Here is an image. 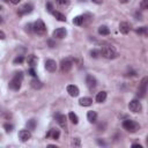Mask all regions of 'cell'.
I'll return each instance as SVG.
<instances>
[{"label":"cell","instance_id":"42","mask_svg":"<svg viewBox=\"0 0 148 148\" xmlns=\"http://www.w3.org/2000/svg\"><path fill=\"white\" fill-rule=\"evenodd\" d=\"M97 142H98L99 145H105V142H103V141H101V140H97Z\"/></svg>","mask_w":148,"mask_h":148},{"label":"cell","instance_id":"46","mask_svg":"<svg viewBox=\"0 0 148 148\" xmlns=\"http://www.w3.org/2000/svg\"><path fill=\"white\" fill-rule=\"evenodd\" d=\"M0 10H1V6H0Z\"/></svg>","mask_w":148,"mask_h":148},{"label":"cell","instance_id":"29","mask_svg":"<svg viewBox=\"0 0 148 148\" xmlns=\"http://www.w3.org/2000/svg\"><path fill=\"white\" fill-rule=\"evenodd\" d=\"M3 128H5V131H6L7 133H10V132L13 131V125L7 123V124H5V125H3Z\"/></svg>","mask_w":148,"mask_h":148},{"label":"cell","instance_id":"30","mask_svg":"<svg viewBox=\"0 0 148 148\" xmlns=\"http://www.w3.org/2000/svg\"><path fill=\"white\" fill-rule=\"evenodd\" d=\"M90 56H91L92 58H98V57L101 56V53H99V51H97V50H91V51H90Z\"/></svg>","mask_w":148,"mask_h":148},{"label":"cell","instance_id":"26","mask_svg":"<svg viewBox=\"0 0 148 148\" xmlns=\"http://www.w3.org/2000/svg\"><path fill=\"white\" fill-rule=\"evenodd\" d=\"M27 127H28V130H30V131L35 130V127H36V120H35V119H30V120H28V123H27Z\"/></svg>","mask_w":148,"mask_h":148},{"label":"cell","instance_id":"19","mask_svg":"<svg viewBox=\"0 0 148 148\" xmlns=\"http://www.w3.org/2000/svg\"><path fill=\"white\" fill-rule=\"evenodd\" d=\"M91 103H92V99L90 97H82L79 101V104L81 106H89V105H91Z\"/></svg>","mask_w":148,"mask_h":148},{"label":"cell","instance_id":"7","mask_svg":"<svg viewBox=\"0 0 148 148\" xmlns=\"http://www.w3.org/2000/svg\"><path fill=\"white\" fill-rule=\"evenodd\" d=\"M32 9H34V6H32L31 3H24L23 6H21V7L18 8L17 14H18L20 16H23V15H27V14L31 13Z\"/></svg>","mask_w":148,"mask_h":148},{"label":"cell","instance_id":"32","mask_svg":"<svg viewBox=\"0 0 148 148\" xmlns=\"http://www.w3.org/2000/svg\"><path fill=\"white\" fill-rule=\"evenodd\" d=\"M135 31H136L138 34H143V35H147V28H146V27H141V28L136 29Z\"/></svg>","mask_w":148,"mask_h":148},{"label":"cell","instance_id":"23","mask_svg":"<svg viewBox=\"0 0 148 148\" xmlns=\"http://www.w3.org/2000/svg\"><path fill=\"white\" fill-rule=\"evenodd\" d=\"M52 14H53V16H54L58 21H61V22H65V21H66V16H65L62 13L57 12V10H52Z\"/></svg>","mask_w":148,"mask_h":148},{"label":"cell","instance_id":"27","mask_svg":"<svg viewBox=\"0 0 148 148\" xmlns=\"http://www.w3.org/2000/svg\"><path fill=\"white\" fill-rule=\"evenodd\" d=\"M56 2L60 7H66V6L69 5V0H56Z\"/></svg>","mask_w":148,"mask_h":148},{"label":"cell","instance_id":"21","mask_svg":"<svg viewBox=\"0 0 148 148\" xmlns=\"http://www.w3.org/2000/svg\"><path fill=\"white\" fill-rule=\"evenodd\" d=\"M30 84H31V87H32L34 89H40V88L43 87V83H42L37 77H34V79L31 80Z\"/></svg>","mask_w":148,"mask_h":148},{"label":"cell","instance_id":"34","mask_svg":"<svg viewBox=\"0 0 148 148\" xmlns=\"http://www.w3.org/2000/svg\"><path fill=\"white\" fill-rule=\"evenodd\" d=\"M46 9L50 12V13H52V10H53V7H52V3H50V2H47L46 3Z\"/></svg>","mask_w":148,"mask_h":148},{"label":"cell","instance_id":"11","mask_svg":"<svg viewBox=\"0 0 148 148\" xmlns=\"http://www.w3.org/2000/svg\"><path fill=\"white\" fill-rule=\"evenodd\" d=\"M66 35H67V30H66L65 28H58V29H56V30L53 31V34H52V36H53L54 38H59V39L64 38Z\"/></svg>","mask_w":148,"mask_h":148},{"label":"cell","instance_id":"14","mask_svg":"<svg viewBox=\"0 0 148 148\" xmlns=\"http://www.w3.org/2000/svg\"><path fill=\"white\" fill-rule=\"evenodd\" d=\"M56 119H57V121H58V124H59L60 127L66 128V126H67V118H66L65 114H57L56 116Z\"/></svg>","mask_w":148,"mask_h":148},{"label":"cell","instance_id":"45","mask_svg":"<svg viewBox=\"0 0 148 148\" xmlns=\"http://www.w3.org/2000/svg\"><path fill=\"white\" fill-rule=\"evenodd\" d=\"M5 1H9V0H5Z\"/></svg>","mask_w":148,"mask_h":148},{"label":"cell","instance_id":"4","mask_svg":"<svg viewBox=\"0 0 148 148\" xmlns=\"http://www.w3.org/2000/svg\"><path fill=\"white\" fill-rule=\"evenodd\" d=\"M32 30L36 32V34H38V35H44L45 32H46V25H45V23L40 20V18H38L35 23H34V25H32Z\"/></svg>","mask_w":148,"mask_h":148},{"label":"cell","instance_id":"24","mask_svg":"<svg viewBox=\"0 0 148 148\" xmlns=\"http://www.w3.org/2000/svg\"><path fill=\"white\" fill-rule=\"evenodd\" d=\"M98 34L102 36H106L110 34V29L106 25H101V27H98Z\"/></svg>","mask_w":148,"mask_h":148},{"label":"cell","instance_id":"38","mask_svg":"<svg viewBox=\"0 0 148 148\" xmlns=\"http://www.w3.org/2000/svg\"><path fill=\"white\" fill-rule=\"evenodd\" d=\"M49 45H50V47H54V46H56V44H54L53 40H51V39L49 40Z\"/></svg>","mask_w":148,"mask_h":148},{"label":"cell","instance_id":"6","mask_svg":"<svg viewBox=\"0 0 148 148\" xmlns=\"http://www.w3.org/2000/svg\"><path fill=\"white\" fill-rule=\"evenodd\" d=\"M147 82H148V77L145 76L142 80H141V83L139 86V89H138V96L140 98L145 97L146 96V92H147Z\"/></svg>","mask_w":148,"mask_h":148},{"label":"cell","instance_id":"28","mask_svg":"<svg viewBox=\"0 0 148 148\" xmlns=\"http://www.w3.org/2000/svg\"><path fill=\"white\" fill-rule=\"evenodd\" d=\"M23 60H24V58H23V56H17L15 59H14V64L15 65H20V64H22L23 62Z\"/></svg>","mask_w":148,"mask_h":148},{"label":"cell","instance_id":"10","mask_svg":"<svg viewBox=\"0 0 148 148\" xmlns=\"http://www.w3.org/2000/svg\"><path fill=\"white\" fill-rule=\"evenodd\" d=\"M45 69L47 72H51V73L56 72V69H57V62L54 60H52V59H47L45 61Z\"/></svg>","mask_w":148,"mask_h":148},{"label":"cell","instance_id":"5","mask_svg":"<svg viewBox=\"0 0 148 148\" xmlns=\"http://www.w3.org/2000/svg\"><path fill=\"white\" fill-rule=\"evenodd\" d=\"M72 67H73V58H65V59L61 60V62H60L61 72L67 73V72H69L72 69Z\"/></svg>","mask_w":148,"mask_h":148},{"label":"cell","instance_id":"25","mask_svg":"<svg viewBox=\"0 0 148 148\" xmlns=\"http://www.w3.org/2000/svg\"><path fill=\"white\" fill-rule=\"evenodd\" d=\"M68 118H69V120H71L73 124H75V125L79 123V118H77V116H76L74 112H69V113H68Z\"/></svg>","mask_w":148,"mask_h":148},{"label":"cell","instance_id":"12","mask_svg":"<svg viewBox=\"0 0 148 148\" xmlns=\"http://www.w3.org/2000/svg\"><path fill=\"white\" fill-rule=\"evenodd\" d=\"M18 138H20L21 141L25 142V141H28V140L31 138V133H30L29 130H21V131L18 132Z\"/></svg>","mask_w":148,"mask_h":148},{"label":"cell","instance_id":"31","mask_svg":"<svg viewBox=\"0 0 148 148\" xmlns=\"http://www.w3.org/2000/svg\"><path fill=\"white\" fill-rule=\"evenodd\" d=\"M72 146H74V147H80V146H81L80 139H79V138H75V139H73V141H72Z\"/></svg>","mask_w":148,"mask_h":148},{"label":"cell","instance_id":"40","mask_svg":"<svg viewBox=\"0 0 148 148\" xmlns=\"http://www.w3.org/2000/svg\"><path fill=\"white\" fill-rule=\"evenodd\" d=\"M9 1H10V2L13 3V5H17V3H18V2L21 1V0H9Z\"/></svg>","mask_w":148,"mask_h":148},{"label":"cell","instance_id":"16","mask_svg":"<svg viewBox=\"0 0 148 148\" xmlns=\"http://www.w3.org/2000/svg\"><path fill=\"white\" fill-rule=\"evenodd\" d=\"M50 136H51L53 140H58L59 136H60V132H59L58 130L52 128V130H50V131L46 133V138H50Z\"/></svg>","mask_w":148,"mask_h":148},{"label":"cell","instance_id":"22","mask_svg":"<svg viewBox=\"0 0 148 148\" xmlns=\"http://www.w3.org/2000/svg\"><path fill=\"white\" fill-rule=\"evenodd\" d=\"M106 99V91H99L96 95V102L97 103H103Z\"/></svg>","mask_w":148,"mask_h":148},{"label":"cell","instance_id":"36","mask_svg":"<svg viewBox=\"0 0 148 148\" xmlns=\"http://www.w3.org/2000/svg\"><path fill=\"white\" fill-rule=\"evenodd\" d=\"M104 126H105V124H103V125H102V124H99V125L97 126V130H98V131H104V130H103V128H104Z\"/></svg>","mask_w":148,"mask_h":148},{"label":"cell","instance_id":"39","mask_svg":"<svg viewBox=\"0 0 148 148\" xmlns=\"http://www.w3.org/2000/svg\"><path fill=\"white\" fill-rule=\"evenodd\" d=\"M94 3H97V5H101L103 2V0H91Z\"/></svg>","mask_w":148,"mask_h":148},{"label":"cell","instance_id":"18","mask_svg":"<svg viewBox=\"0 0 148 148\" xmlns=\"http://www.w3.org/2000/svg\"><path fill=\"white\" fill-rule=\"evenodd\" d=\"M84 21H86V16L84 15H79V16H75L73 18V23L75 25H82L84 23Z\"/></svg>","mask_w":148,"mask_h":148},{"label":"cell","instance_id":"33","mask_svg":"<svg viewBox=\"0 0 148 148\" xmlns=\"http://www.w3.org/2000/svg\"><path fill=\"white\" fill-rule=\"evenodd\" d=\"M141 8H142V9H147V8H148V0H142V2H141Z\"/></svg>","mask_w":148,"mask_h":148},{"label":"cell","instance_id":"41","mask_svg":"<svg viewBox=\"0 0 148 148\" xmlns=\"http://www.w3.org/2000/svg\"><path fill=\"white\" fill-rule=\"evenodd\" d=\"M132 147H139V148H142V146H141V145H139V143H133V145H132Z\"/></svg>","mask_w":148,"mask_h":148},{"label":"cell","instance_id":"35","mask_svg":"<svg viewBox=\"0 0 148 148\" xmlns=\"http://www.w3.org/2000/svg\"><path fill=\"white\" fill-rule=\"evenodd\" d=\"M29 74H30L31 76H34V77H36V72H35V69H34V67H31V68L29 69Z\"/></svg>","mask_w":148,"mask_h":148},{"label":"cell","instance_id":"2","mask_svg":"<svg viewBox=\"0 0 148 148\" xmlns=\"http://www.w3.org/2000/svg\"><path fill=\"white\" fill-rule=\"evenodd\" d=\"M99 53H101V56H103L106 59H113L117 57V52H116L114 47L111 45H103L102 49L99 50Z\"/></svg>","mask_w":148,"mask_h":148},{"label":"cell","instance_id":"9","mask_svg":"<svg viewBox=\"0 0 148 148\" xmlns=\"http://www.w3.org/2000/svg\"><path fill=\"white\" fill-rule=\"evenodd\" d=\"M86 84H87V87H88L90 90H92V89L96 87V84H97V81H96L95 76L88 74L87 77H86Z\"/></svg>","mask_w":148,"mask_h":148},{"label":"cell","instance_id":"13","mask_svg":"<svg viewBox=\"0 0 148 148\" xmlns=\"http://www.w3.org/2000/svg\"><path fill=\"white\" fill-rule=\"evenodd\" d=\"M67 92L69 94V96L76 97V96H79L80 90H79V88H77L76 86H74V84H68V86H67Z\"/></svg>","mask_w":148,"mask_h":148},{"label":"cell","instance_id":"17","mask_svg":"<svg viewBox=\"0 0 148 148\" xmlns=\"http://www.w3.org/2000/svg\"><path fill=\"white\" fill-rule=\"evenodd\" d=\"M27 62H28V65L30 67H35L37 65V62H38V59H37V57L35 54H30L27 58Z\"/></svg>","mask_w":148,"mask_h":148},{"label":"cell","instance_id":"1","mask_svg":"<svg viewBox=\"0 0 148 148\" xmlns=\"http://www.w3.org/2000/svg\"><path fill=\"white\" fill-rule=\"evenodd\" d=\"M22 80H23V73L22 72H16L14 74V77L9 81L8 86L10 89L13 90H18L21 88V83H22Z\"/></svg>","mask_w":148,"mask_h":148},{"label":"cell","instance_id":"20","mask_svg":"<svg viewBox=\"0 0 148 148\" xmlns=\"http://www.w3.org/2000/svg\"><path fill=\"white\" fill-rule=\"evenodd\" d=\"M87 119H88L89 123H96V120H97V113L95 111H92V110L91 111H88Z\"/></svg>","mask_w":148,"mask_h":148},{"label":"cell","instance_id":"15","mask_svg":"<svg viewBox=\"0 0 148 148\" xmlns=\"http://www.w3.org/2000/svg\"><path fill=\"white\" fill-rule=\"evenodd\" d=\"M130 30H131V25L127 22H120V24H119V31L121 34L127 35L130 32Z\"/></svg>","mask_w":148,"mask_h":148},{"label":"cell","instance_id":"37","mask_svg":"<svg viewBox=\"0 0 148 148\" xmlns=\"http://www.w3.org/2000/svg\"><path fill=\"white\" fill-rule=\"evenodd\" d=\"M5 38H6V35H5V32L0 30V39H5Z\"/></svg>","mask_w":148,"mask_h":148},{"label":"cell","instance_id":"8","mask_svg":"<svg viewBox=\"0 0 148 148\" xmlns=\"http://www.w3.org/2000/svg\"><path fill=\"white\" fill-rule=\"evenodd\" d=\"M128 109H130L132 112H140V111L142 110V105H141L140 101H138V99H133V101L130 102V104H128Z\"/></svg>","mask_w":148,"mask_h":148},{"label":"cell","instance_id":"3","mask_svg":"<svg viewBox=\"0 0 148 148\" xmlns=\"http://www.w3.org/2000/svg\"><path fill=\"white\" fill-rule=\"evenodd\" d=\"M123 127L130 133H135L140 128V125L136 121L132 120V119H126V120L123 121Z\"/></svg>","mask_w":148,"mask_h":148},{"label":"cell","instance_id":"43","mask_svg":"<svg viewBox=\"0 0 148 148\" xmlns=\"http://www.w3.org/2000/svg\"><path fill=\"white\" fill-rule=\"evenodd\" d=\"M127 1H128V0H120V2H124V3H125V2H127Z\"/></svg>","mask_w":148,"mask_h":148},{"label":"cell","instance_id":"44","mask_svg":"<svg viewBox=\"0 0 148 148\" xmlns=\"http://www.w3.org/2000/svg\"><path fill=\"white\" fill-rule=\"evenodd\" d=\"M1 22H2V20H1V17H0V23H1Z\"/></svg>","mask_w":148,"mask_h":148}]
</instances>
